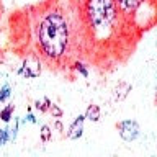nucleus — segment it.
Listing matches in <instances>:
<instances>
[{"mask_svg":"<svg viewBox=\"0 0 157 157\" xmlns=\"http://www.w3.org/2000/svg\"><path fill=\"white\" fill-rule=\"evenodd\" d=\"M34 38L41 56L48 61H59L71 51L72 26L61 8L51 7L39 13L34 25Z\"/></svg>","mask_w":157,"mask_h":157,"instance_id":"nucleus-1","label":"nucleus"},{"mask_svg":"<svg viewBox=\"0 0 157 157\" xmlns=\"http://www.w3.org/2000/svg\"><path fill=\"white\" fill-rule=\"evenodd\" d=\"M83 21L93 34H103L116 21L118 8L115 0H85Z\"/></svg>","mask_w":157,"mask_h":157,"instance_id":"nucleus-2","label":"nucleus"},{"mask_svg":"<svg viewBox=\"0 0 157 157\" xmlns=\"http://www.w3.org/2000/svg\"><path fill=\"white\" fill-rule=\"evenodd\" d=\"M118 131H120V136L128 142L134 141L136 137L139 136V126H137L136 121H131V120L121 121L120 124H118Z\"/></svg>","mask_w":157,"mask_h":157,"instance_id":"nucleus-3","label":"nucleus"},{"mask_svg":"<svg viewBox=\"0 0 157 157\" xmlns=\"http://www.w3.org/2000/svg\"><path fill=\"white\" fill-rule=\"evenodd\" d=\"M33 62H29L26 61L23 64V67L20 69V74H23V75H26V77H38L39 75V72H41V64H39V61L36 57H33L31 59Z\"/></svg>","mask_w":157,"mask_h":157,"instance_id":"nucleus-4","label":"nucleus"},{"mask_svg":"<svg viewBox=\"0 0 157 157\" xmlns=\"http://www.w3.org/2000/svg\"><path fill=\"white\" fill-rule=\"evenodd\" d=\"M115 2H116V7L123 13H134L144 0H115Z\"/></svg>","mask_w":157,"mask_h":157,"instance_id":"nucleus-5","label":"nucleus"},{"mask_svg":"<svg viewBox=\"0 0 157 157\" xmlns=\"http://www.w3.org/2000/svg\"><path fill=\"white\" fill-rule=\"evenodd\" d=\"M83 120L85 116H77L75 121L71 124L69 128V132H67V137L69 139H78L82 136V131H83Z\"/></svg>","mask_w":157,"mask_h":157,"instance_id":"nucleus-6","label":"nucleus"},{"mask_svg":"<svg viewBox=\"0 0 157 157\" xmlns=\"http://www.w3.org/2000/svg\"><path fill=\"white\" fill-rule=\"evenodd\" d=\"M85 118H88L90 121H98L100 120V108L98 105H90L87 108V113H85Z\"/></svg>","mask_w":157,"mask_h":157,"instance_id":"nucleus-7","label":"nucleus"},{"mask_svg":"<svg viewBox=\"0 0 157 157\" xmlns=\"http://www.w3.org/2000/svg\"><path fill=\"white\" fill-rule=\"evenodd\" d=\"M13 110H15V106H13V105L5 106L3 110L0 111V120L5 121V123H8V121H10V118H12V115H13Z\"/></svg>","mask_w":157,"mask_h":157,"instance_id":"nucleus-8","label":"nucleus"},{"mask_svg":"<svg viewBox=\"0 0 157 157\" xmlns=\"http://www.w3.org/2000/svg\"><path fill=\"white\" fill-rule=\"evenodd\" d=\"M51 136H52V131L49 126H43L41 128V141L43 142H49L51 141Z\"/></svg>","mask_w":157,"mask_h":157,"instance_id":"nucleus-9","label":"nucleus"},{"mask_svg":"<svg viewBox=\"0 0 157 157\" xmlns=\"http://www.w3.org/2000/svg\"><path fill=\"white\" fill-rule=\"evenodd\" d=\"M10 139V134H8V129L7 128H0V146H5Z\"/></svg>","mask_w":157,"mask_h":157,"instance_id":"nucleus-10","label":"nucleus"},{"mask_svg":"<svg viewBox=\"0 0 157 157\" xmlns=\"http://www.w3.org/2000/svg\"><path fill=\"white\" fill-rule=\"evenodd\" d=\"M10 93H12V88L10 85H3L2 90H0V101H5L7 98L10 97Z\"/></svg>","mask_w":157,"mask_h":157,"instance_id":"nucleus-11","label":"nucleus"},{"mask_svg":"<svg viewBox=\"0 0 157 157\" xmlns=\"http://www.w3.org/2000/svg\"><path fill=\"white\" fill-rule=\"evenodd\" d=\"M49 105H51V101H49L48 98H44L43 101H36V108H38V110H41V111L49 110Z\"/></svg>","mask_w":157,"mask_h":157,"instance_id":"nucleus-12","label":"nucleus"},{"mask_svg":"<svg viewBox=\"0 0 157 157\" xmlns=\"http://www.w3.org/2000/svg\"><path fill=\"white\" fill-rule=\"evenodd\" d=\"M75 71L77 72H80L82 74V77H88V72H87V69H85V66H83V64H80V62H77L75 64Z\"/></svg>","mask_w":157,"mask_h":157,"instance_id":"nucleus-13","label":"nucleus"},{"mask_svg":"<svg viewBox=\"0 0 157 157\" xmlns=\"http://www.w3.org/2000/svg\"><path fill=\"white\" fill-rule=\"evenodd\" d=\"M49 110H51V111H52V115H54V116H57V118L62 115V111L59 110V108H57L56 105H52V103H51V105H49Z\"/></svg>","mask_w":157,"mask_h":157,"instance_id":"nucleus-14","label":"nucleus"},{"mask_svg":"<svg viewBox=\"0 0 157 157\" xmlns=\"http://www.w3.org/2000/svg\"><path fill=\"white\" fill-rule=\"evenodd\" d=\"M25 120H28L29 123H34V121H36V120H34V116H33V115H28L26 118H25Z\"/></svg>","mask_w":157,"mask_h":157,"instance_id":"nucleus-15","label":"nucleus"}]
</instances>
